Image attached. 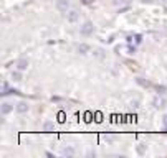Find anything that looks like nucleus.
<instances>
[{"label": "nucleus", "mask_w": 167, "mask_h": 158, "mask_svg": "<svg viewBox=\"0 0 167 158\" xmlns=\"http://www.w3.org/2000/svg\"><path fill=\"white\" fill-rule=\"evenodd\" d=\"M93 31H94V25L91 22H84L81 28H79V35L81 36H89V35H93Z\"/></svg>", "instance_id": "f257e3e1"}, {"label": "nucleus", "mask_w": 167, "mask_h": 158, "mask_svg": "<svg viewBox=\"0 0 167 158\" xmlns=\"http://www.w3.org/2000/svg\"><path fill=\"white\" fill-rule=\"evenodd\" d=\"M68 8H70L68 0H58V2H56V10H58L60 13H68Z\"/></svg>", "instance_id": "f03ea898"}, {"label": "nucleus", "mask_w": 167, "mask_h": 158, "mask_svg": "<svg viewBox=\"0 0 167 158\" xmlns=\"http://www.w3.org/2000/svg\"><path fill=\"white\" fill-rule=\"evenodd\" d=\"M66 20H68V23H76L79 20V12L78 10H70L66 13Z\"/></svg>", "instance_id": "7ed1b4c3"}, {"label": "nucleus", "mask_w": 167, "mask_h": 158, "mask_svg": "<svg viewBox=\"0 0 167 158\" xmlns=\"http://www.w3.org/2000/svg\"><path fill=\"white\" fill-rule=\"evenodd\" d=\"M15 110H17L18 114H27L28 110H30V105H28L25 101H22V102H18V104L15 105Z\"/></svg>", "instance_id": "20e7f679"}, {"label": "nucleus", "mask_w": 167, "mask_h": 158, "mask_svg": "<svg viewBox=\"0 0 167 158\" xmlns=\"http://www.w3.org/2000/svg\"><path fill=\"white\" fill-rule=\"evenodd\" d=\"M28 66H30V61L25 60V58H22V60L17 61V69H20V71H25V69H28Z\"/></svg>", "instance_id": "39448f33"}, {"label": "nucleus", "mask_w": 167, "mask_h": 158, "mask_svg": "<svg viewBox=\"0 0 167 158\" xmlns=\"http://www.w3.org/2000/svg\"><path fill=\"white\" fill-rule=\"evenodd\" d=\"M76 51L79 53V55H88V53L91 51V46H89V45H86V43H81V45H78Z\"/></svg>", "instance_id": "423d86ee"}, {"label": "nucleus", "mask_w": 167, "mask_h": 158, "mask_svg": "<svg viewBox=\"0 0 167 158\" xmlns=\"http://www.w3.org/2000/svg\"><path fill=\"white\" fill-rule=\"evenodd\" d=\"M12 110H13V105L10 104V102H3V104H2V114H3V115H8Z\"/></svg>", "instance_id": "0eeeda50"}, {"label": "nucleus", "mask_w": 167, "mask_h": 158, "mask_svg": "<svg viewBox=\"0 0 167 158\" xmlns=\"http://www.w3.org/2000/svg\"><path fill=\"white\" fill-rule=\"evenodd\" d=\"M53 130H55V122L47 120L43 124V132H53Z\"/></svg>", "instance_id": "6e6552de"}, {"label": "nucleus", "mask_w": 167, "mask_h": 158, "mask_svg": "<svg viewBox=\"0 0 167 158\" xmlns=\"http://www.w3.org/2000/svg\"><path fill=\"white\" fill-rule=\"evenodd\" d=\"M22 79H23V76H22V71H20V69H17V71L12 73V81H15V83H20Z\"/></svg>", "instance_id": "1a4fd4ad"}, {"label": "nucleus", "mask_w": 167, "mask_h": 158, "mask_svg": "<svg viewBox=\"0 0 167 158\" xmlns=\"http://www.w3.org/2000/svg\"><path fill=\"white\" fill-rule=\"evenodd\" d=\"M61 153L65 155V156H73L74 155V148L73 147H65V148L61 150Z\"/></svg>", "instance_id": "9d476101"}, {"label": "nucleus", "mask_w": 167, "mask_h": 158, "mask_svg": "<svg viewBox=\"0 0 167 158\" xmlns=\"http://www.w3.org/2000/svg\"><path fill=\"white\" fill-rule=\"evenodd\" d=\"M136 151H137V153H139V155H146V151H147V145L139 143V145H137V147H136Z\"/></svg>", "instance_id": "9b49d317"}, {"label": "nucleus", "mask_w": 167, "mask_h": 158, "mask_svg": "<svg viewBox=\"0 0 167 158\" xmlns=\"http://www.w3.org/2000/svg\"><path fill=\"white\" fill-rule=\"evenodd\" d=\"M139 104H141V102L137 101V99H132V101L129 102V107H131V109H139Z\"/></svg>", "instance_id": "f8f14e48"}, {"label": "nucleus", "mask_w": 167, "mask_h": 158, "mask_svg": "<svg viewBox=\"0 0 167 158\" xmlns=\"http://www.w3.org/2000/svg\"><path fill=\"white\" fill-rule=\"evenodd\" d=\"M136 81H137V84H141V86H149V83H147V81H144L142 78H137Z\"/></svg>", "instance_id": "ddd939ff"}, {"label": "nucleus", "mask_w": 167, "mask_h": 158, "mask_svg": "<svg viewBox=\"0 0 167 158\" xmlns=\"http://www.w3.org/2000/svg\"><path fill=\"white\" fill-rule=\"evenodd\" d=\"M93 55H94V56H98V58H103V51H101V50H96V51L93 53Z\"/></svg>", "instance_id": "4468645a"}, {"label": "nucleus", "mask_w": 167, "mask_h": 158, "mask_svg": "<svg viewBox=\"0 0 167 158\" xmlns=\"http://www.w3.org/2000/svg\"><path fill=\"white\" fill-rule=\"evenodd\" d=\"M113 3L114 5H123V3H126V0H113Z\"/></svg>", "instance_id": "2eb2a0df"}, {"label": "nucleus", "mask_w": 167, "mask_h": 158, "mask_svg": "<svg viewBox=\"0 0 167 158\" xmlns=\"http://www.w3.org/2000/svg\"><path fill=\"white\" fill-rule=\"evenodd\" d=\"M162 124H164V125H165V127H167V114H165V115H164V119H162Z\"/></svg>", "instance_id": "dca6fc26"}, {"label": "nucleus", "mask_w": 167, "mask_h": 158, "mask_svg": "<svg viewBox=\"0 0 167 158\" xmlns=\"http://www.w3.org/2000/svg\"><path fill=\"white\" fill-rule=\"evenodd\" d=\"M142 3H151V2H154V0H141Z\"/></svg>", "instance_id": "f3484780"}, {"label": "nucleus", "mask_w": 167, "mask_h": 158, "mask_svg": "<svg viewBox=\"0 0 167 158\" xmlns=\"http://www.w3.org/2000/svg\"><path fill=\"white\" fill-rule=\"evenodd\" d=\"M132 2V0H126V3H131Z\"/></svg>", "instance_id": "a211bd4d"}, {"label": "nucleus", "mask_w": 167, "mask_h": 158, "mask_svg": "<svg viewBox=\"0 0 167 158\" xmlns=\"http://www.w3.org/2000/svg\"><path fill=\"white\" fill-rule=\"evenodd\" d=\"M160 2H167V0H160Z\"/></svg>", "instance_id": "6ab92c4d"}]
</instances>
